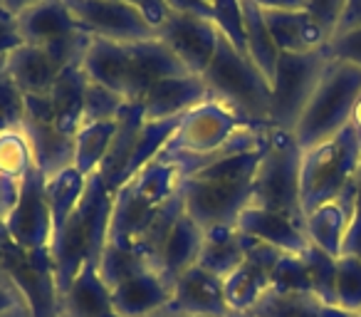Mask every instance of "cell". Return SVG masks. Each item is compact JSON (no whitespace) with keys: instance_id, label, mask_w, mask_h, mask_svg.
I'll return each mask as SVG.
<instances>
[{"instance_id":"c3c4849f","label":"cell","mask_w":361,"mask_h":317,"mask_svg":"<svg viewBox=\"0 0 361 317\" xmlns=\"http://www.w3.org/2000/svg\"><path fill=\"white\" fill-rule=\"evenodd\" d=\"M349 126H351V129H354L356 139H359V144H361V95H359V100H356L354 109H351V119H349Z\"/></svg>"},{"instance_id":"ba28073f","label":"cell","mask_w":361,"mask_h":317,"mask_svg":"<svg viewBox=\"0 0 361 317\" xmlns=\"http://www.w3.org/2000/svg\"><path fill=\"white\" fill-rule=\"evenodd\" d=\"M361 169V144L354 129L346 126L336 136L302 151V211L305 216L322 203L334 201L356 181Z\"/></svg>"},{"instance_id":"3957f363","label":"cell","mask_w":361,"mask_h":317,"mask_svg":"<svg viewBox=\"0 0 361 317\" xmlns=\"http://www.w3.org/2000/svg\"><path fill=\"white\" fill-rule=\"evenodd\" d=\"M111 196L109 186L99 172L87 179V189L82 201L65 221V226L52 236L50 256L55 268V285L60 292V300L65 290L72 285L77 273L94 263L99 265L102 253L109 243V221H111Z\"/></svg>"},{"instance_id":"ee69618b","label":"cell","mask_w":361,"mask_h":317,"mask_svg":"<svg viewBox=\"0 0 361 317\" xmlns=\"http://www.w3.org/2000/svg\"><path fill=\"white\" fill-rule=\"evenodd\" d=\"M166 6H169L171 11L193 13V16L211 18V20H213V8H211V0H166Z\"/></svg>"},{"instance_id":"8992f818","label":"cell","mask_w":361,"mask_h":317,"mask_svg":"<svg viewBox=\"0 0 361 317\" xmlns=\"http://www.w3.org/2000/svg\"><path fill=\"white\" fill-rule=\"evenodd\" d=\"M245 126L255 124L243 119L238 112H233L223 102L208 97L206 102H201L198 107H193L180 116L173 136L159 156L180 167L183 177H188L198 167H203L216 151H221Z\"/></svg>"},{"instance_id":"d590c367","label":"cell","mask_w":361,"mask_h":317,"mask_svg":"<svg viewBox=\"0 0 361 317\" xmlns=\"http://www.w3.org/2000/svg\"><path fill=\"white\" fill-rule=\"evenodd\" d=\"M124 97H119L114 90L99 85V82H92L87 85L85 92V109H82V124L87 121H114L116 114L124 107Z\"/></svg>"},{"instance_id":"7402d4cb","label":"cell","mask_w":361,"mask_h":317,"mask_svg":"<svg viewBox=\"0 0 361 317\" xmlns=\"http://www.w3.org/2000/svg\"><path fill=\"white\" fill-rule=\"evenodd\" d=\"M262 16H265L267 30L280 52L305 55V52L322 50L329 42V32L314 20V16L307 8L302 11H262Z\"/></svg>"},{"instance_id":"60d3db41","label":"cell","mask_w":361,"mask_h":317,"mask_svg":"<svg viewBox=\"0 0 361 317\" xmlns=\"http://www.w3.org/2000/svg\"><path fill=\"white\" fill-rule=\"evenodd\" d=\"M20 45H25V40H23V35H20L18 18L11 16L6 8H0V57H8Z\"/></svg>"},{"instance_id":"f546056e","label":"cell","mask_w":361,"mask_h":317,"mask_svg":"<svg viewBox=\"0 0 361 317\" xmlns=\"http://www.w3.org/2000/svg\"><path fill=\"white\" fill-rule=\"evenodd\" d=\"M238 3H240V13H243V30H245L247 57H250L257 65V70L267 77V82H272L280 50H277L275 40H272L270 30H267L262 8L257 6L255 0H238Z\"/></svg>"},{"instance_id":"ffe728a7","label":"cell","mask_w":361,"mask_h":317,"mask_svg":"<svg viewBox=\"0 0 361 317\" xmlns=\"http://www.w3.org/2000/svg\"><path fill=\"white\" fill-rule=\"evenodd\" d=\"M356 211V181L346 189L334 201L322 203L319 208L310 211L305 216V233L312 246L322 248L331 258L341 256L346 231L351 226V218Z\"/></svg>"},{"instance_id":"b9f144b4","label":"cell","mask_w":361,"mask_h":317,"mask_svg":"<svg viewBox=\"0 0 361 317\" xmlns=\"http://www.w3.org/2000/svg\"><path fill=\"white\" fill-rule=\"evenodd\" d=\"M119 3H129V6L139 8L156 28L164 23V18L169 16V11H171V8L166 6V0H119Z\"/></svg>"},{"instance_id":"4fadbf2b","label":"cell","mask_w":361,"mask_h":317,"mask_svg":"<svg viewBox=\"0 0 361 317\" xmlns=\"http://www.w3.org/2000/svg\"><path fill=\"white\" fill-rule=\"evenodd\" d=\"M45 184L47 177L37 167H32V172L23 181L16 206L3 218V228L11 241L25 251H45L55 236Z\"/></svg>"},{"instance_id":"836d02e7","label":"cell","mask_w":361,"mask_h":317,"mask_svg":"<svg viewBox=\"0 0 361 317\" xmlns=\"http://www.w3.org/2000/svg\"><path fill=\"white\" fill-rule=\"evenodd\" d=\"M146 268H151V263L146 261V258H141L136 251L106 243L104 253H102V261H99V275L109 287H116L119 282H124L126 277L136 275V273L146 270Z\"/></svg>"},{"instance_id":"d6986e66","label":"cell","mask_w":361,"mask_h":317,"mask_svg":"<svg viewBox=\"0 0 361 317\" xmlns=\"http://www.w3.org/2000/svg\"><path fill=\"white\" fill-rule=\"evenodd\" d=\"M238 231L277 248L280 253L302 256L310 248V238L305 233V223L285 216V213L267 211V208L247 206L238 218Z\"/></svg>"},{"instance_id":"8fae6325","label":"cell","mask_w":361,"mask_h":317,"mask_svg":"<svg viewBox=\"0 0 361 317\" xmlns=\"http://www.w3.org/2000/svg\"><path fill=\"white\" fill-rule=\"evenodd\" d=\"M92 37L75 32L45 45H20L6 57V70L23 95H47L57 77L72 65H82Z\"/></svg>"},{"instance_id":"816d5d0a","label":"cell","mask_w":361,"mask_h":317,"mask_svg":"<svg viewBox=\"0 0 361 317\" xmlns=\"http://www.w3.org/2000/svg\"><path fill=\"white\" fill-rule=\"evenodd\" d=\"M6 126H13V124L3 116V112H0V129H6Z\"/></svg>"},{"instance_id":"4dcf8cb0","label":"cell","mask_w":361,"mask_h":317,"mask_svg":"<svg viewBox=\"0 0 361 317\" xmlns=\"http://www.w3.org/2000/svg\"><path fill=\"white\" fill-rule=\"evenodd\" d=\"M87 179L90 177L80 174L75 167L62 169V172H57L55 177L47 179L45 193H47V203H50L55 233L65 226V221L72 216V211L77 208V203L82 201L85 189H87Z\"/></svg>"},{"instance_id":"ac0fdd59","label":"cell","mask_w":361,"mask_h":317,"mask_svg":"<svg viewBox=\"0 0 361 317\" xmlns=\"http://www.w3.org/2000/svg\"><path fill=\"white\" fill-rule=\"evenodd\" d=\"M173 282L166 280L156 268L126 277L111 287V307L116 317H149L171 305Z\"/></svg>"},{"instance_id":"f1b7e54d","label":"cell","mask_w":361,"mask_h":317,"mask_svg":"<svg viewBox=\"0 0 361 317\" xmlns=\"http://www.w3.org/2000/svg\"><path fill=\"white\" fill-rule=\"evenodd\" d=\"M247 315L252 317H356L341 307L329 305L314 292H277L270 290Z\"/></svg>"},{"instance_id":"6da1fadb","label":"cell","mask_w":361,"mask_h":317,"mask_svg":"<svg viewBox=\"0 0 361 317\" xmlns=\"http://www.w3.org/2000/svg\"><path fill=\"white\" fill-rule=\"evenodd\" d=\"M265 144L260 149L216 159L183 179L180 184L183 206L203 231L238 226L240 213L250 206L252 181Z\"/></svg>"},{"instance_id":"2e32d148","label":"cell","mask_w":361,"mask_h":317,"mask_svg":"<svg viewBox=\"0 0 361 317\" xmlns=\"http://www.w3.org/2000/svg\"><path fill=\"white\" fill-rule=\"evenodd\" d=\"M169 307L186 317H233L223 280L201 265L188 268L176 277Z\"/></svg>"},{"instance_id":"f35d334b","label":"cell","mask_w":361,"mask_h":317,"mask_svg":"<svg viewBox=\"0 0 361 317\" xmlns=\"http://www.w3.org/2000/svg\"><path fill=\"white\" fill-rule=\"evenodd\" d=\"M326 52L331 60L351 62L361 67V28H351L346 32H336L326 42Z\"/></svg>"},{"instance_id":"277c9868","label":"cell","mask_w":361,"mask_h":317,"mask_svg":"<svg viewBox=\"0 0 361 317\" xmlns=\"http://www.w3.org/2000/svg\"><path fill=\"white\" fill-rule=\"evenodd\" d=\"M183 172L176 164L156 156L134 179L116 189L111 196L109 243L129 248L134 238L151 223V218L176 196L183 184Z\"/></svg>"},{"instance_id":"52a82bcc","label":"cell","mask_w":361,"mask_h":317,"mask_svg":"<svg viewBox=\"0 0 361 317\" xmlns=\"http://www.w3.org/2000/svg\"><path fill=\"white\" fill-rule=\"evenodd\" d=\"M361 95V67L351 62L331 60L317 85L312 100L307 102L300 121L295 126V139L302 151L322 144L349 126L351 109Z\"/></svg>"},{"instance_id":"603a6c76","label":"cell","mask_w":361,"mask_h":317,"mask_svg":"<svg viewBox=\"0 0 361 317\" xmlns=\"http://www.w3.org/2000/svg\"><path fill=\"white\" fill-rule=\"evenodd\" d=\"M208 87L201 75H178L161 80L141 100L146 119H173L208 100Z\"/></svg>"},{"instance_id":"bcb514c9","label":"cell","mask_w":361,"mask_h":317,"mask_svg":"<svg viewBox=\"0 0 361 317\" xmlns=\"http://www.w3.org/2000/svg\"><path fill=\"white\" fill-rule=\"evenodd\" d=\"M262 11H302L307 8L305 0H255Z\"/></svg>"},{"instance_id":"7c38bea8","label":"cell","mask_w":361,"mask_h":317,"mask_svg":"<svg viewBox=\"0 0 361 317\" xmlns=\"http://www.w3.org/2000/svg\"><path fill=\"white\" fill-rule=\"evenodd\" d=\"M77 28L90 37L114 42L156 40V25L129 3L119 0H65Z\"/></svg>"},{"instance_id":"30bf717a","label":"cell","mask_w":361,"mask_h":317,"mask_svg":"<svg viewBox=\"0 0 361 317\" xmlns=\"http://www.w3.org/2000/svg\"><path fill=\"white\" fill-rule=\"evenodd\" d=\"M331 62L326 47L305 55L280 52L272 77V102H270V126L295 131L307 102L312 100L326 65Z\"/></svg>"},{"instance_id":"d4e9b609","label":"cell","mask_w":361,"mask_h":317,"mask_svg":"<svg viewBox=\"0 0 361 317\" xmlns=\"http://www.w3.org/2000/svg\"><path fill=\"white\" fill-rule=\"evenodd\" d=\"M201 246H203V228L183 211L178 216V221L173 223V228L169 231V236L164 238V243H161L159 253L154 258V268L166 280L173 282L188 268L198 265Z\"/></svg>"},{"instance_id":"ab89813d","label":"cell","mask_w":361,"mask_h":317,"mask_svg":"<svg viewBox=\"0 0 361 317\" xmlns=\"http://www.w3.org/2000/svg\"><path fill=\"white\" fill-rule=\"evenodd\" d=\"M307 3V11L314 16V20L324 28L326 32H334L336 20H339L341 11H344V0H305Z\"/></svg>"},{"instance_id":"1f68e13d","label":"cell","mask_w":361,"mask_h":317,"mask_svg":"<svg viewBox=\"0 0 361 317\" xmlns=\"http://www.w3.org/2000/svg\"><path fill=\"white\" fill-rule=\"evenodd\" d=\"M111 136H114V121H87V124H82L75 134V164L72 167L85 177L99 172L111 146Z\"/></svg>"},{"instance_id":"f6af8a7d","label":"cell","mask_w":361,"mask_h":317,"mask_svg":"<svg viewBox=\"0 0 361 317\" xmlns=\"http://www.w3.org/2000/svg\"><path fill=\"white\" fill-rule=\"evenodd\" d=\"M20 305H25L23 297H20V292H18L11 282H6L3 277H0V317H6L8 312H13Z\"/></svg>"},{"instance_id":"83f0119b","label":"cell","mask_w":361,"mask_h":317,"mask_svg":"<svg viewBox=\"0 0 361 317\" xmlns=\"http://www.w3.org/2000/svg\"><path fill=\"white\" fill-rule=\"evenodd\" d=\"M250 236L238 231V226L211 228L203 231V246L198 256V265L206 268L216 277L226 280L233 270L243 263L247 248H250Z\"/></svg>"},{"instance_id":"484cf974","label":"cell","mask_w":361,"mask_h":317,"mask_svg":"<svg viewBox=\"0 0 361 317\" xmlns=\"http://www.w3.org/2000/svg\"><path fill=\"white\" fill-rule=\"evenodd\" d=\"M18 25L27 45H45L80 32L65 0H40L30 11L18 16Z\"/></svg>"},{"instance_id":"5b68a950","label":"cell","mask_w":361,"mask_h":317,"mask_svg":"<svg viewBox=\"0 0 361 317\" xmlns=\"http://www.w3.org/2000/svg\"><path fill=\"white\" fill-rule=\"evenodd\" d=\"M201 77L213 100L231 107L250 124L270 126V82L257 70L255 62L238 50L223 32L218 37L216 55Z\"/></svg>"},{"instance_id":"f907efd6","label":"cell","mask_w":361,"mask_h":317,"mask_svg":"<svg viewBox=\"0 0 361 317\" xmlns=\"http://www.w3.org/2000/svg\"><path fill=\"white\" fill-rule=\"evenodd\" d=\"M6 317H32V315H30V310H27V305H20V307H16L13 312H8Z\"/></svg>"},{"instance_id":"11a10c76","label":"cell","mask_w":361,"mask_h":317,"mask_svg":"<svg viewBox=\"0 0 361 317\" xmlns=\"http://www.w3.org/2000/svg\"><path fill=\"white\" fill-rule=\"evenodd\" d=\"M356 317H361V312H359V315H356Z\"/></svg>"},{"instance_id":"9a60e30c","label":"cell","mask_w":361,"mask_h":317,"mask_svg":"<svg viewBox=\"0 0 361 317\" xmlns=\"http://www.w3.org/2000/svg\"><path fill=\"white\" fill-rule=\"evenodd\" d=\"M282 253L277 248L267 246L262 241H250L243 263L223 280L226 285V300L231 305L233 315L250 312L272 287V273Z\"/></svg>"},{"instance_id":"e575fe53","label":"cell","mask_w":361,"mask_h":317,"mask_svg":"<svg viewBox=\"0 0 361 317\" xmlns=\"http://www.w3.org/2000/svg\"><path fill=\"white\" fill-rule=\"evenodd\" d=\"M302 261H305L307 273H310L312 292H314L317 297H322L324 302H329V305H336V297H334L336 258H331L329 253H324L322 248L310 243V248L302 253Z\"/></svg>"},{"instance_id":"7bdbcfd3","label":"cell","mask_w":361,"mask_h":317,"mask_svg":"<svg viewBox=\"0 0 361 317\" xmlns=\"http://www.w3.org/2000/svg\"><path fill=\"white\" fill-rule=\"evenodd\" d=\"M351 28H361V0H344V11H341L331 35L346 32V30H351Z\"/></svg>"},{"instance_id":"7a4b0ae2","label":"cell","mask_w":361,"mask_h":317,"mask_svg":"<svg viewBox=\"0 0 361 317\" xmlns=\"http://www.w3.org/2000/svg\"><path fill=\"white\" fill-rule=\"evenodd\" d=\"M82 67L92 82L114 90L119 97H124V102H141L161 80L188 75L183 62L159 37L139 42L92 37Z\"/></svg>"},{"instance_id":"6f0895ef","label":"cell","mask_w":361,"mask_h":317,"mask_svg":"<svg viewBox=\"0 0 361 317\" xmlns=\"http://www.w3.org/2000/svg\"><path fill=\"white\" fill-rule=\"evenodd\" d=\"M0 221H3V218H0Z\"/></svg>"},{"instance_id":"d6a6232c","label":"cell","mask_w":361,"mask_h":317,"mask_svg":"<svg viewBox=\"0 0 361 317\" xmlns=\"http://www.w3.org/2000/svg\"><path fill=\"white\" fill-rule=\"evenodd\" d=\"M334 297L336 305L349 315L361 312V258L339 256L336 258V277H334Z\"/></svg>"},{"instance_id":"db71d44e","label":"cell","mask_w":361,"mask_h":317,"mask_svg":"<svg viewBox=\"0 0 361 317\" xmlns=\"http://www.w3.org/2000/svg\"><path fill=\"white\" fill-rule=\"evenodd\" d=\"M57 317H70V315H65V312H60V315H57Z\"/></svg>"},{"instance_id":"8d00e7d4","label":"cell","mask_w":361,"mask_h":317,"mask_svg":"<svg viewBox=\"0 0 361 317\" xmlns=\"http://www.w3.org/2000/svg\"><path fill=\"white\" fill-rule=\"evenodd\" d=\"M277 292H312L310 273L302 261V256H292V253H282L277 261L275 273H272V287Z\"/></svg>"},{"instance_id":"f5cc1de1","label":"cell","mask_w":361,"mask_h":317,"mask_svg":"<svg viewBox=\"0 0 361 317\" xmlns=\"http://www.w3.org/2000/svg\"><path fill=\"white\" fill-rule=\"evenodd\" d=\"M233 317H252V315H247V312H240V315H233Z\"/></svg>"},{"instance_id":"74e56055","label":"cell","mask_w":361,"mask_h":317,"mask_svg":"<svg viewBox=\"0 0 361 317\" xmlns=\"http://www.w3.org/2000/svg\"><path fill=\"white\" fill-rule=\"evenodd\" d=\"M211 8H213V23L218 25V30H221L238 50L247 55L240 3H238V0H211Z\"/></svg>"},{"instance_id":"e0dca14e","label":"cell","mask_w":361,"mask_h":317,"mask_svg":"<svg viewBox=\"0 0 361 317\" xmlns=\"http://www.w3.org/2000/svg\"><path fill=\"white\" fill-rule=\"evenodd\" d=\"M23 129L32 146V159L35 167L47 179L57 172L75 164V136H67L52 124L50 116L42 114L37 107L25 102V116H23Z\"/></svg>"},{"instance_id":"9f6ffc18","label":"cell","mask_w":361,"mask_h":317,"mask_svg":"<svg viewBox=\"0 0 361 317\" xmlns=\"http://www.w3.org/2000/svg\"><path fill=\"white\" fill-rule=\"evenodd\" d=\"M111 317H116V315H111Z\"/></svg>"},{"instance_id":"4316f807","label":"cell","mask_w":361,"mask_h":317,"mask_svg":"<svg viewBox=\"0 0 361 317\" xmlns=\"http://www.w3.org/2000/svg\"><path fill=\"white\" fill-rule=\"evenodd\" d=\"M62 312L70 317H111V287L102 280L99 265L87 263L62 295Z\"/></svg>"},{"instance_id":"9c48e42d","label":"cell","mask_w":361,"mask_h":317,"mask_svg":"<svg viewBox=\"0 0 361 317\" xmlns=\"http://www.w3.org/2000/svg\"><path fill=\"white\" fill-rule=\"evenodd\" d=\"M300 172L302 146L297 144L295 134L272 126L262 159L257 164L255 181H252L250 206L285 213V216L305 223Z\"/></svg>"},{"instance_id":"5bb4252c","label":"cell","mask_w":361,"mask_h":317,"mask_svg":"<svg viewBox=\"0 0 361 317\" xmlns=\"http://www.w3.org/2000/svg\"><path fill=\"white\" fill-rule=\"evenodd\" d=\"M156 37L183 62L191 75H203L216 55L221 30L211 18L169 11L164 23L156 28Z\"/></svg>"},{"instance_id":"681fc988","label":"cell","mask_w":361,"mask_h":317,"mask_svg":"<svg viewBox=\"0 0 361 317\" xmlns=\"http://www.w3.org/2000/svg\"><path fill=\"white\" fill-rule=\"evenodd\" d=\"M149 317H186V315H180V312H176L173 307H164V310L154 312V315H149Z\"/></svg>"},{"instance_id":"7dc6e473","label":"cell","mask_w":361,"mask_h":317,"mask_svg":"<svg viewBox=\"0 0 361 317\" xmlns=\"http://www.w3.org/2000/svg\"><path fill=\"white\" fill-rule=\"evenodd\" d=\"M40 0H0V8H6L11 16H20V13L30 11L32 6H37Z\"/></svg>"},{"instance_id":"cb8c5ba5","label":"cell","mask_w":361,"mask_h":317,"mask_svg":"<svg viewBox=\"0 0 361 317\" xmlns=\"http://www.w3.org/2000/svg\"><path fill=\"white\" fill-rule=\"evenodd\" d=\"M144 121L146 114L141 102H126L119 114H116L111 146L99 167V177L104 179V184L109 186L111 193L121 186V179H124V172L131 162V154H134L136 139H139V131L144 126Z\"/></svg>"},{"instance_id":"44dd1931","label":"cell","mask_w":361,"mask_h":317,"mask_svg":"<svg viewBox=\"0 0 361 317\" xmlns=\"http://www.w3.org/2000/svg\"><path fill=\"white\" fill-rule=\"evenodd\" d=\"M32 167V146L23 124L0 129V218H6L16 206L20 186Z\"/></svg>"}]
</instances>
